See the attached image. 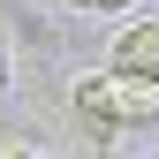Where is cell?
Returning a JSON list of instances; mask_svg holds the SVG:
<instances>
[{"label":"cell","mask_w":159,"mask_h":159,"mask_svg":"<svg viewBox=\"0 0 159 159\" xmlns=\"http://www.w3.org/2000/svg\"><path fill=\"white\" fill-rule=\"evenodd\" d=\"M114 76H136V84H159V23H129L114 38Z\"/></svg>","instance_id":"cell-2"},{"label":"cell","mask_w":159,"mask_h":159,"mask_svg":"<svg viewBox=\"0 0 159 159\" xmlns=\"http://www.w3.org/2000/svg\"><path fill=\"white\" fill-rule=\"evenodd\" d=\"M68 8H84V15H129L136 0H68Z\"/></svg>","instance_id":"cell-3"},{"label":"cell","mask_w":159,"mask_h":159,"mask_svg":"<svg viewBox=\"0 0 159 159\" xmlns=\"http://www.w3.org/2000/svg\"><path fill=\"white\" fill-rule=\"evenodd\" d=\"M68 106H76V121H84V136L114 144V136H129V129L159 121V84H136V76H114V68H98V76H76Z\"/></svg>","instance_id":"cell-1"},{"label":"cell","mask_w":159,"mask_h":159,"mask_svg":"<svg viewBox=\"0 0 159 159\" xmlns=\"http://www.w3.org/2000/svg\"><path fill=\"white\" fill-rule=\"evenodd\" d=\"M0 91H8V30H0Z\"/></svg>","instance_id":"cell-4"},{"label":"cell","mask_w":159,"mask_h":159,"mask_svg":"<svg viewBox=\"0 0 159 159\" xmlns=\"http://www.w3.org/2000/svg\"><path fill=\"white\" fill-rule=\"evenodd\" d=\"M8 159H38V152H8Z\"/></svg>","instance_id":"cell-5"}]
</instances>
